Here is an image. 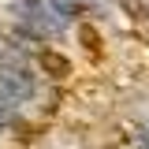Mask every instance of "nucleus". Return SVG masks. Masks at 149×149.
Returning a JSON list of instances; mask_svg holds the SVG:
<instances>
[{
    "mask_svg": "<svg viewBox=\"0 0 149 149\" xmlns=\"http://www.w3.org/2000/svg\"><path fill=\"white\" fill-rule=\"evenodd\" d=\"M41 67L56 71V78H60V74H67V60H60L56 52H41Z\"/></svg>",
    "mask_w": 149,
    "mask_h": 149,
    "instance_id": "nucleus-1",
    "label": "nucleus"
}]
</instances>
